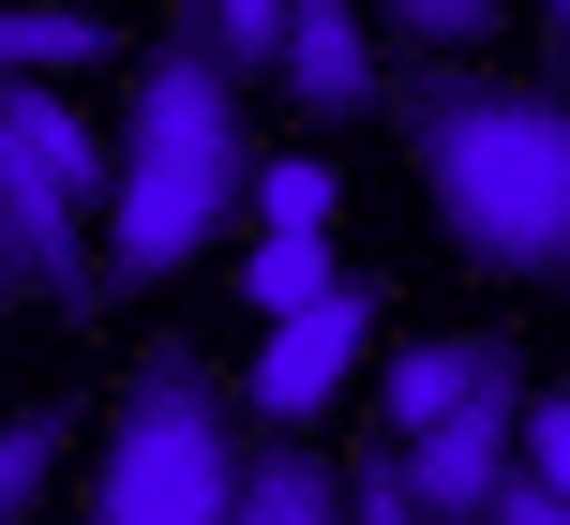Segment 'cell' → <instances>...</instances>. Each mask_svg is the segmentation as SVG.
<instances>
[{
	"label": "cell",
	"mask_w": 570,
	"mask_h": 525,
	"mask_svg": "<svg viewBox=\"0 0 570 525\" xmlns=\"http://www.w3.org/2000/svg\"><path fill=\"white\" fill-rule=\"evenodd\" d=\"M226 525H345L331 450H315V436H256V450H240V511H226Z\"/></svg>",
	"instance_id": "obj_8"
},
{
	"label": "cell",
	"mask_w": 570,
	"mask_h": 525,
	"mask_svg": "<svg viewBox=\"0 0 570 525\" xmlns=\"http://www.w3.org/2000/svg\"><path fill=\"white\" fill-rule=\"evenodd\" d=\"M46 481H60V420H46V406H16V420H0V525L46 496Z\"/></svg>",
	"instance_id": "obj_13"
},
{
	"label": "cell",
	"mask_w": 570,
	"mask_h": 525,
	"mask_svg": "<svg viewBox=\"0 0 570 525\" xmlns=\"http://www.w3.org/2000/svg\"><path fill=\"white\" fill-rule=\"evenodd\" d=\"M240 376H210V346H150L136 390L106 420V466H90L76 525H226L240 511Z\"/></svg>",
	"instance_id": "obj_3"
},
{
	"label": "cell",
	"mask_w": 570,
	"mask_h": 525,
	"mask_svg": "<svg viewBox=\"0 0 570 525\" xmlns=\"http://www.w3.org/2000/svg\"><path fill=\"white\" fill-rule=\"evenodd\" d=\"M256 196V120L240 76L210 60V16L180 0V30L136 60V120H120V180H106V270L120 286H166L210 256V226H240Z\"/></svg>",
	"instance_id": "obj_1"
},
{
	"label": "cell",
	"mask_w": 570,
	"mask_h": 525,
	"mask_svg": "<svg viewBox=\"0 0 570 525\" xmlns=\"http://www.w3.org/2000/svg\"><path fill=\"white\" fill-rule=\"evenodd\" d=\"M0 180H16L46 226H90L106 210V180H120V150L90 136L60 90H30V76H0Z\"/></svg>",
	"instance_id": "obj_6"
},
{
	"label": "cell",
	"mask_w": 570,
	"mask_h": 525,
	"mask_svg": "<svg viewBox=\"0 0 570 525\" xmlns=\"http://www.w3.org/2000/svg\"><path fill=\"white\" fill-rule=\"evenodd\" d=\"M0 300H30V286H16V270H0Z\"/></svg>",
	"instance_id": "obj_19"
},
{
	"label": "cell",
	"mask_w": 570,
	"mask_h": 525,
	"mask_svg": "<svg viewBox=\"0 0 570 525\" xmlns=\"http://www.w3.org/2000/svg\"><path fill=\"white\" fill-rule=\"evenodd\" d=\"M196 16H210V60H226L240 90L285 76V16H301V0H196Z\"/></svg>",
	"instance_id": "obj_12"
},
{
	"label": "cell",
	"mask_w": 570,
	"mask_h": 525,
	"mask_svg": "<svg viewBox=\"0 0 570 525\" xmlns=\"http://www.w3.org/2000/svg\"><path fill=\"white\" fill-rule=\"evenodd\" d=\"M361 346H375V270H345L315 316H271V346H256V376H240V406H256L271 436H315V420H331V390L361 376Z\"/></svg>",
	"instance_id": "obj_5"
},
{
	"label": "cell",
	"mask_w": 570,
	"mask_h": 525,
	"mask_svg": "<svg viewBox=\"0 0 570 525\" xmlns=\"http://www.w3.org/2000/svg\"><path fill=\"white\" fill-rule=\"evenodd\" d=\"M391 466H405V496H421V525H495V496L525 481V346L511 330H495V360L435 420L391 436Z\"/></svg>",
	"instance_id": "obj_4"
},
{
	"label": "cell",
	"mask_w": 570,
	"mask_h": 525,
	"mask_svg": "<svg viewBox=\"0 0 570 525\" xmlns=\"http://www.w3.org/2000/svg\"><path fill=\"white\" fill-rule=\"evenodd\" d=\"M285 106H301L315 136H345V120H375V106H391L361 0H301V16H285Z\"/></svg>",
	"instance_id": "obj_7"
},
{
	"label": "cell",
	"mask_w": 570,
	"mask_h": 525,
	"mask_svg": "<svg viewBox=\"0 0 570 525\" xmlns=\"http://www.w3.org/2000/svg\"><path fill=\"white\" fill-rule=\"evenodd\" d=\"M541 16H556V46H570V0H541Z\"/></svg>",
	"instance_id": "obj_18"
},
{
	"label": "cell",
	"mask_w": 570,
	"mask_h": 525,
	"mask_svg": "<svg viewBox=\"0 0 570 525\" xmlns=\"http://www.w3.org/2000/svg\"><path fill=\"white\" fill-rule=\"evenodd\" d=\"M345 525H421V496H405L391 450H361V466H345Z\"/></svg>",
	"instance_id": "obj_16"
},
{
	"label": "cell",
	"mask_w": 570,
	"mask_h": 525,
	"mask_svg": "<svg viewBox=\"0 0 570 525\" xmlns=\"http://www.w3.org/2000/svg\"><path fill=\"white\" fill-rule=\"evenodd\" d=\"M90 60H106V16H90V0H0V76L60 90V76H90Z\"/></svg>",
	"instance_id": "obj_9"
},
{
	"label": "cell",
	"mask_w": 570,
	"mask_h": 525,
	"mask_svg": "<svg viewBox=\"0 0 570 525\" xmlns=\"http://www.w3.org/2000/svg\"><path fill=\"white\" fill-rule=\"evenodd\" d=\"M331 210H345V166H331V150H256V196H240L256 240H331Z\"/></svg>",
	"instance_id": "obj_10"
},
{
	"label": "cell",
	"mask_w": 570,
	"mask_h": 525,
	"mask_svg": "<svg viewBox=\"0 0 570 525\" xmlns=\"http://www.w3.org/2000/svg\"><path fill=\"white\" fill-rule=\"evenodd\" d=\"M435 226L511 286H570V90H511V76H435L405 106Z\"/></svg>",
	"instance_id": "obj_2"
},
{
	"label": "cell",
	"mask_w": 570,
	"mask_h": 525,
	"mask_svg": "<svg viewBox=\"0 0 570 525\" xmlns=\"http://www.w3.org/2000/svg\"><path fill=\"white\" fill-rule=\"evenodd\" d=\"M375 16H391V30H421L435 60H465V46L495 30V0H375Z\"/></svg>",
	"instance_id": "obj_14"
},
{
	"label": "cell",
	"mask_w": 570,
	"mask_h": 525,
	"mask_svg": "<svg viewBox=\"0 0 570 525\" xmlns=\"http://www.w3.org/2000/svg\"><path fill=\"white\" fill-rule=\"evenodd\" d=\"M495 525H570V496H541V481H511V496H495Z\"/></svg>",
	"instance_id": "obj_17"
},
{
	"label": "cell",
	"mask_w": 570,
	"mask_h": 525,
	"mask_svg": "<svg viewBox=\"0 0 570 525\" xmlns=\"http://www.w3.org/2000/svg\"><path fill=\"white\" fill-rule=\"evenodd\" d=\"M525 481L570 496V390H525Z\"/></svg>",
	"instance_id": "obj_15"
},
{
	"label": "cell",
	"mask_w": 570,
	"mask_h": 525,
	"mask_svg": "<svg viewBox=\"0 0 570 525\" xmlns=\"http://www.w3.org/2000/svg\"><path fill=\"white\" fill-rule=\"evenodd\" d=\"M331 286H345L331 240H256V256H240V300H256V316H315Z\"/></svg>",
	"instance_id": "obj_11"
}]
</instances>
